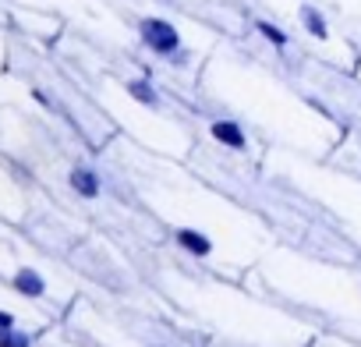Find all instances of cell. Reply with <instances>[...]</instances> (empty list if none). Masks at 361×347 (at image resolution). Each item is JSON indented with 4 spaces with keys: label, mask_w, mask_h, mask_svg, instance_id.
<instances>
[{
    "label": "cell",
    "mask_w": 361,
    "mask_h": 347,
    "mask_svg": "<svg viewBox=\"0 0 361 347\" xmlns=\"http://www.w3.org/2000/svg\"><path fill=\"white\" fill-rule=\"evenodd\" d=\"M252 29L273 47V50H290V36H287V29L283 25H276V22H269V18H252Z\"/></svg>",
    "instance_id": "obj_8"
},
{
    "label": "cell",
    "mask_w": 361,
    "mask_h": 347,
    "mask_svg": "<svg viewBox=\"0 0 361 347\" xmlns=\"http://www.w3.org/2000/svg\"><path fill=\"white\" fill-rule=\"evenodd\" d=\"M149 347H159V343H149Z\"/></svg>",
    "instance_id": "obj_11"
},
{
    "label": "cell",
    "mask_w": 361,
    "mask_h": 347,
    "mask_svg": "<svg viewBox=\"0 0 361 347\" xmlns=\"http://www.w3.org/2000/svg\"><path fill=\"white\" fill-rule=\"evenodd\" d=\"M0 347H32V333H25L22 326L0 329Z\"/></svg>",
    "instance_id": "obj_9"
},
{
    "label": "cell",
    "mask_w": 361,
    "mask_h": 347,
    "mask_svg": "<svg viewBox=\"0 0 361 347\" xmlns=\"http://www.w3.org/2000/svg\"><path fill=\"white\" fill-rule=\"evenodd\" d=\"M209 138H213L216 145L231 149V152H248V145H252L245 124L234 121V117H216V121H209Z\"/></svg>",
    "instance_id": "obj_2"
},
{
    "label": "cell",
    "mask_w": 361,
    "mask_h": 347,
    "mask_svg": "<svg viewBox=\"0 0 361 347\" xmlns=\"http://www.w3.org/2000/svg\"><path fill=\"white\" fill-rule=\"evenodd\" d=\"M11 326H18L15 312H8V308H0V329H11Z\"/></svg>",
    "instance_id": "obj_10"
},
{
    "label": "cell",
    "mask_w": 361,
    "mask_h": 347,
    "mask_svg": "<svg viewBox=\"0 0 361 347\" xmlns=\"http://www.w3.org/2000/svg\"><path fill=\"white\" fill-rule=\"evenodd\" d=\"M173 245L185 252V255H192V259H209L213 255V238L206 234V231H199V227H173Z\"/></svg>",
    "instance_id": "obj_4"
},
{
    "label": "cell",
    "mask_w": 361,
    "mask_h": 347,
    "mask_svg": "<svg viewBox=\"0 0 361 347\" xmlns=\"http://www.w3.org/2000/svg\"><path fill=\"white\" fill-rule=\"evenodd\" d=\"M124 92H128L138 106H145V110H163V96H159V89H156L149 78H128V82H124Z\"/></svg>",
    "instance_id": "obj_7"
},
{
    "label": "cell",
    "mask_w": 361,
    "mask_h": 347,
    "mask_svg": "<svg viewBox=\"0 0 361 347\" xmlns=\"http://www.w3.org/2000/svg\"><path fill=\"white\" fill-rule=\"evenodd\" d=\"M298 22H301V29H305L315 43H329V22H326V15H322L315 4H301V8H298Z\"/></svg>",
    "instance_id": "obj_6"
},
{
    "label": "cell",
    "mask_w": 361,
    "mask_h": 347,
    "mask_svg": "<svg viewBox=\"0 0 361 347\" xmlns=\"http://www.w3.org/2000/svg\"><path fill=\"white\" fill-rule=\"evenodd\" d=\"M11 287H15V294L32 298V301L47 298V276H43L36 266H18L15 276H11Z\"/></svg>",
    "instance_id": "obj_5"
},
{
    "label": "cell",
    "mask_w": 361,
    "mask_h": 347,
    "mask_svg": "<svg viewBox=\"0 0 361 347\" xmlns=\"http://www.w3.org/2000/svg\"><path fill=\"white\" fill-rule=\"evenodd\" d=\"M68 188H71L78 199L96 202V199L103 195V178H99V170H96V166H89V163H75V166L68 170Z\"/></svg>",
    "instance_id": "obj_3"
},
{
    "label": "cell",
    "mask_w": 361,
    "mask_h": 347,
    "mask_svg": "<svg viewBox=\"0 0 361 347\" xmlns=\"http://www.w3.org/2000/svg\"><path fill=\"white\" fill-rule=\"evenodd\" d=\"M135 29H138V39H142V47H145L149 54H156V57H163V61H170V64H185V61H188L185 39H180V32H177V25H173L170 18L142 15V18L135 22Z\"/></svg>",
    "instance_id": "obj_1"
}]
</instances>
